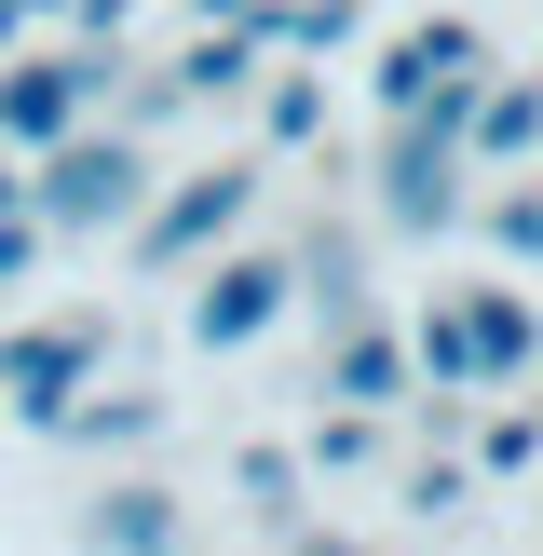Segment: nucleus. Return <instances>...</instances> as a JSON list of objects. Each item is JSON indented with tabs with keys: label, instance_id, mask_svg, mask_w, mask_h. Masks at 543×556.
Here are the masks:
<instances>
[{
	"label": "nucleus",
	"instance_id": "obj_21",
	"mask_svg": "<svg viewBox=\"0 0 543 556\" xmlns=\"http://www.w3.org/2000/svg\"><path fill=\"white\" fill-rule=\"evenodd\" d=\"M190 14H204V27H258L272 0H190Z\"/></svg>",
	"mask_w": 543,
	"mask_h": 556
},
{
	"label": "nucleus",
	"instance_id": "obj_23",
	"mask_svg": "<svg viewBox=\"0 0 543 556\" xmlns=\"http://www.w3.org/2000/svg\"><path fill=\"white\" fill-rule=\"evenodd\" d=\"M14 27H27V0H0V41H14Z\"/></svg>",
	"mask_w": 543,
	"mask_h": 556
},
{
	"label": "nucleus",
	"instance_id": "obj_1",
	"mask_svg": "<svg viewBox=\"0 0 543 556\" xmlns=\"http://www.w3.org/2000/svg\"><path fill=\"white\" fill-rule=\"evenodd\" d=\"M476 81H434L421 109H394V136H380V231H407V244L462 231V177H476V163H462V96H476Z\"/></svg>",
	"mask_w": 543,
	"mask_h": 556
},
{
	"label": "nucleus",
	"instance_id": "obj_7",
	"mask_svg": "<svg viewBox=\"0 0 543 556\" xmlns=\"http://www.w3.org/2000/svg\"><path fill=\"white\" fill-rule=\"evenodd\" d=\"M476 68H489L476 14H421V27H394V41H380V109H421L434 81H476Z\"/></svg>",
	"mask_w": 543,
	"mask_h": 556
},
{
	"label": "nucleus",
	"instance_id": "obj_18",
	"mask_svg": "<svg viewBox=\"0 0 543 556\" xmlns=\"http://www.w3.org/2000/svg\"><path fill=\"white\" fill-rule=\"evenodd\" d=\"M489 244L516 271H543V190H489Z\"/></svg>",
	"mask_w": 543,
	"mask_h": 556
},
{
	"label": "nucleus",
	"instance_id": "obj_15",
	"mask_svg": "<svg viewBox=\"0 0 543 556\" xmlns=\"http://www.w3.org/2000/svg\"><path fill=\"white\" fill-rule=\"evenodd\" d=\"M231 489H244V516H258V530H299V489H313V476H299V448H244Z\"/></svg>",
	"mask_w": 543,
	"mask_h": 556
},
{
	"label": "nucleus",
	"instance_id": "obj_3",
	"mask_svg": "<svg viewBox=\"0 0 543 556\" xmlns=\"http://www.w3.org/2000/svg\"><path fill=\"white\" fill-rule=\"evenodd\" d=\"M109 81H123V54H96V41H68V54H27V68H0V150H54L68 123H96L109 109Z\"/></svg>",
	"mask_w": 543,
	"mask_h": 556
},
{
	"label": "nucleus",
	"instance_id": "obj_5",
	"mask_svg": "<svg viewBox=\"0 0 543 556\" xmlns=\"http://www.w3.org/2000/svg\"><path fill=\"white\" fill-rule=\"evenodd\" d=\"M286 313H299V271L272 258V244H204V286H190V340H204V353L272 340Z\"/></svg>",
	"mask_w": 543,
	"mask_h": 556
},
{
	"label": "nucleus",
	"instance_id": "obj_20",
	"mask_svg": "<svg viewBox=\"0 0 543 556\" xmlns=\"http://www.w3.org/2000/svg\"><path fill=\"white\" fill-rule=\"evenodd\" d=\"M462 489H476V476H462L449 448H434V462H407V516H462Z\"/></svg>",
	"mask_w": 543,
	"mask_h": 556
},
{
	"label": "nucleus",
	"instance_id": "obj_13",
	"mask_svg": "<svg viewBox=\"0 0 543 556\" xmlns=\"http://www.w3.org/2000/svg\"><path fill=\"white\" fill-rule=\"evenodd\" d=\"M530 150H543V81L489 68L476 96H462V163H530Z\"/></svg>",
	"mask_w": 543,
	"mask_h": 556
},
{
	"label": "nucleus",
	"instance_id": "obj_4",
	"mask_svg": "<svg viewBox=\"0 0 543 556\" xmlns=\"http://www.w3.org/2000/svg\"><path fill=\"white\" fill-rule=\"evenodd\" d=\"M244 204H258V163H204V177H177L163 204H136L123 231H136V271H190L204 244H231L244 231Z\"/></svg>",
	"mask_w": 543,
	"mask_h": 556
},
{
	"label": "nucleus",
	"instance_id": "obj_6",
	"mask_svg": "<svg viewBox=\"0 0 543 556\" xmlns=\"http://www.w3.org/2000/svg\"><path fill=\"white\" fill-rule=\"evenodd\" d=\"M109 367V326H14V340H0V407H14V421H68V394L81 380Z\"/></svg>",
	"mask_w": 543,
	"mask_h": 556
},
{
	"label": "nucleus",
	"instance_id": "obj_11",
	"mask_svg": "<svg viewBox=\"0 0 543 556\" xmlns=\"http://www.w3.org/2000/svg\"><path fill=\"white\" fill-rule=\"evenodd\" d=\"M326 394L340 407H407V326H326Z\"/></svg>",
	"mask_w": 543,
	"mask_h": 556
},
{
	"label": "nucleus",
	"instance_id": "obj_9",
	"mask_svg": "<svg viewBox=\"0 0 543 556\" xmlns=\"http://www.w3.org/2000/svg\"><path fill=\"white\" fill-rule=\"evenodd\" d=\"M81 543H96V556H177L190 516H177V489H163V476H123V489H96Z\"/></svg>",
	"mask_w": 543,
	"mask_h": 556
},
{
	"label": "nucleus",
	"instance_id": "obj_12",
	"mask_svg": "<svg viewBox=\"0 0 543 556\" xmlns=\"http://www.w3.org/2000/svg\"><path fill=\"white\" fill-rule=\"evenodd\" d=\"M258 68H272V41H258V27H190V41L163 54V81H177L190 109H217V96H258Z\"/></svg>",
	"mask_w": 543,
	"mask_h": 556
},
{
	"label": "nucleus",
	"instance_id": "obj_16",
	"mask_svg": "<svg viewBox=\"0 0 543 556\" xmlns=\"http://www.w3.org/2000/svg\"><path fill=\"white\" fill-rule=\"evenodd\" d=\"M367 462H380V407H326L313 448H299V476H367Z\"/></svg>",
	"mask_w": 543,
	"mask_h": 556
},
{
	"label": "nucleus",
	"instance_id": "obj_2",
	"mask_svg": "<svg viewBox=\"0 0 543 556\" xmlns=\"http://www.w3.org/2000/svg\"><path fill=\"white\" fill-rule=\"evenodd\" d=\"M136 204H150V136L68 123L54 150H27V217H41V231H123Z\"/></svg>",
	"mask_w": 543,
	"mask_h": 556
},
{
	"label": "nucleus",
	"instance_id": "obj_19",
	"mask_svg": "<svg viewBox=\"0 0 543 556\" xmlns=\"http://www.w3.org/2000/svg\"><path fill=\"white\" fill-rule=\"evenodd\" d=\"M476 462H489V476H530V462H543V421H530V407H503V421L476 434Z\"/></svg>",
	"mask_w": 543,
	"mask_h": 556
},
{
	"label": "nucleus",
	"instance_id": "obj_22",
	"mask_svg": "<svg viewBox=\"0 0 543 556\" xmlns=\"http://www.w3.org/2000/svg\"><path fill=\"white\" fill-rule=\"evenodd\" d=\"M14 204H27V163H14V150H0V217H14Z\"/></svg>",
	"mask_w": 543,
	"mask_h": 556
},
{
	"label": "nucleus",
	"instance_id": "obj_24",
	"mask_svg": "<svg viewBox=\"0 0 543 556\" xmlns=\"http://www.w3.org/2000/svg\"><path fill=\"white\" fill-rule=\"evenodd\" d=\"M299 556H353V543H340V530H326V543H299Z\"/></svg>",
	"mask_w": 543,
	"mask_h": 556
},
{
	"label": "nucleus",
	"instance_id": "obj_14",
	"mask_svg": "<svg viewBox=\"0 0 543 556\" xmlns=\"http://www.w3.org/2000/svg\"><path fill=\"white\" fill-rule=\"evenodd\" d=\"M54 434H81V448H150V434H163V394H96V380H81Z\"/></svg>",
	"mask_w": 543,
	"mask_h": 556
},
{
	"label": "nucleus",
	"instance_id": "obj_25",
	"mask_svg": "<svg viewBox=\"0 0 543 556\" xmlns=\"http://www.w3.org/2000/svg\"><path fill=\"white\" fill-rule=\"evenodd\" d=\"M27 14H68V0H27Z\"/></svg>",
	"mask_w": 543,
	"mask_h": 556
},
{
	"label": "nucleus",
	"instance_id": "obj_10",
	"mask_svg": "<svg viewBox=\"0 0 543 556\" xmlns=\"http://www.w3.org/2000/svg\"><path fill=\"white\" fill-rule=\"evenodd\" d=\"M286 271H299V299H313L326 326L367 313V231H353V217H313V231L286 244Z\"/></svg>",
	"mask_w": 543,
	"mask_h": 556
},
{
	"label": "nucleus",
	"instance_id": "obj_8",
	"mask_svg": "<svg viewBox=\"0 0 543 556\" xmlns=\"http://www.w3.org/2000/svg\"><path fill=\"white\" fill-rule=\"evenodd\" d=\"M462 340H476V394H503V380L543 367V313L516 286H462Z\"/></svg>",
	"mask_w": 543,
	"mask_h": 556
},
{
	"label": "nucleus",
	"instance_id": "obj_17",
	"mask_svg": "<svg viewBox=\"0 0 543 556\" xmlns=\"http://www.w3.org/2000/svg\"><path fill=\"white\" fill-rule=\"evenodd\" d=\"M258 136H272V150H313V136H326V81H272V96H258Z\"/></svg>",
	"mask_w": 543,
	"mask_h": 556
}]
</instances>
